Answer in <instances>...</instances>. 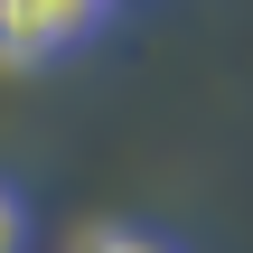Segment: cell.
<instances>
[{
  "label": "cell",
  "mask_w": 253,
  "mask_h": 253,
  "mask_svg": "<svg viewBox=\"0 0 253 253\" xmlns=\"http://www.w3.org/2000/svg\"><path fill=\"white\" fill-rule=\"evenodd\" d=\"M113 19V0H0V66H47L84 47Z\"/></svg>",
  "instance_id": "cell-1"
},
{
  "label": "cell",
  "mask_w": 253,
  "mask_h": 253,
  "mask_svg": "<svg viewBox=\"0 0 253 253\" xmlns=\"http://www.w3.org/2000/svg\"><path fill=\"white\" fill-rule=\"evenodd\" d=\"M0 253H28V197L0 178Z\"/></svg>",
  "instance_id": "cell-3"
},
{
  "label": "cell",
  "mask_w": 253,
  "mask_h": 253,
  "mask_svg": "<svg viewBox=\"0 0 253 253\" xmlns=\"http://www.w3.org/2000/svg\"><path fill=\"white\" fill-rule=\"evenodd\" d=\"M75 253H188L178 235H160V225H94Z\"/></svg>",
  "instance_id": "cell-2"
}]
</instances>
